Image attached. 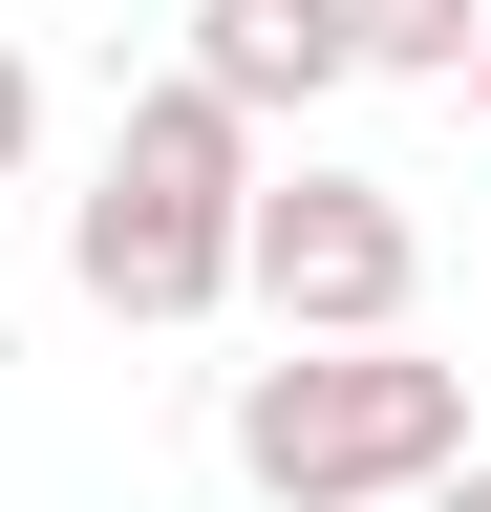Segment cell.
I'll return each instance as SVG.
<instances>
[{
    "label": "cell",
    "instance_id": "obj_1",
    "mask_svg": "<svg viewBox=\"0 0 491 512\" xmlns=\"http://www.w3.org/2000/svg\"><path fill=\"white\" fill-rule=\"evenodd\" d=\"M470 470V363L427 342H278L235 363V491L257 512H406Z\"/></svg>",
    "mask_w": 491,
    "mask_h": 512
},
{
    "label": "cell",
    "instance_id": "obj_2",
    "mask_svg": "<svg viewBox=\"0 0 491 512\" xmlns=\"http://www.w3.org/2000/svg\"><path fill=\"white\" fill-rule=\"evenodd\" d=\"M257 128L235 107H193V86H129L107 107V171L65 192V278H86V320H214L235 299V214H257Z\"/></svg>",
    "mask_w": 491,
    "mask_h": 512
},
{
    "label": "cell",
    "instance_id": "obj_3",
    "mask_svg": "<svg viewBox=\"0 0 491 512\" xmlns=\"http://www.w3.org/2000/svg\"><path fill=\"white\" fill-rule=\"evenodd\" d=\"M235 299L278 320V342H406V299H427V214L385 171H257V214H235Z\"/></svg>",
    "mask_w": 491,
    "mask_h": 512
},
{
    "label": "cell",
    "instance_id": "obj_4",
    "mask_svg": "<svg viewBox=\"0 0 491 512\" xmlns=\"http://www.w3.org/2000/svg\"><path fill=\"white\" fill-rule=\"evenodd\" d=\"M193 107H235V128H299L321 86H363L342 64V0H193V64H171Z\"/></svg>",
    "mask_w": 491,
    "mask_h": 512
},
{
    "label": "cell",
    "instance_id": "obj_5",
    "mask_svg": "<svg viewBox=\"0 0 491 512\" xmlns=\"http://www.w3.org/2000/svg\"><path fill=\"white\" fill-rule=\"evenodd\" d=\"M470 22H491V0H342V64H406V86H470Z\"/></svg>",
    "mask_w": 491,
    "mask_h": 512
},
{
    "label": "cell",
    "instance_id": "obj_6",
    "mask_svg": "<svg viewBox=\"0 0 491 512\" xmlns=\"http://www.w3.org/2000/svg\"><path fill=\"white\" fill-rule=\"evenodd\" d=\"M22 150H43V64L0 43V171H22Z\"/></svg>",
    "mask_w": 491,
    "mask_h": 512
},
{
    "label": "cell",
    "instance_id": "obj_7",
    "mask_svg": "<svg viewBox=\"0 0 491 512\" xmlns=\"http://www.w3.org/2000/svg\"><path fill=\"white\" fill-rule=\"evenodd\" d=\"M406 512H491V448H470V470H449V491H406Z\"/></svg>",
    "mask_w": 491,
    "mask_h": 512
},
{
    "label": "cell",
    "instance_id": "obj_8",
    "mask_svg": "<svg viewBox=\"0 0 491 512\" xmlns=\"http://www.w3.org/2000/svg\"><path fill=\"white\" fill-rule=\"evenodd\" d=\"M470 128H491V22H470Z\"/></svg>",
    "mask_w": 491,
    "mask_h": 512
}]
</instances>
